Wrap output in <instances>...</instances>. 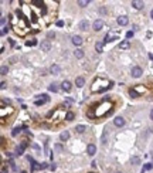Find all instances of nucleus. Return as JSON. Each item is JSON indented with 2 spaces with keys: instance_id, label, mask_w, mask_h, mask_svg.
Masks as SVG:
<instances>
[{
  "instance_id": "f257e3e1",
  "label": "nucleus",
  "mask_w": 153,
  "mask_h": 173,
  "mask_svg": "<svg viewBox=\"0 0 153 173\" xmlns=\"http://www.w3.org/2000/svg\"><path fill=\"white\" fill-rule=\"evenodd\" d=\"M102 27H104V21L102 20H95L94 24H92V28H94L95 31H101Z\"/></svg>"
},
{
  "instance_id": "f03ea898",
  "label": "nucleus",
  "mask_w": 153,
  "mask_h": 173,
  "mask_svg": "<svg viewBox=\"0 0 153 173\" xmlns=\"http://www.w3.org/2000/svg\"><path fill=\"white\" fill-rule=\"evenodd\" d=\"M142 74H143V71H142L140 67H133L132 68V77H133V78H139Z\"/></svg>"
},
{
  "instance_id": "7ed1b4c3",
  "label": "nucleus",
  "mask_w": 153,
  "mask_h": 173,
  "mask_svg": "<svg viewBox=\"0 0 153 173\" xmlns=\"http://www.w3.org/2000/svg\"><path fill=\"white\" fill-rule=\"evenodd\" d=\"M50 73H51L52 75H58V74L61 73V67L57 65V64H52L51 67H50Z\"/></svg>"
},
{
  "instance_id": "20e7f679",
  "label": "nucleus",
  "mask_w": 153,
  "mask_h": 173,
  "mask_svg": "<svg viewBox=\"0 0 153 173\" xmlns=\"http://www.w3.org/2000/svg\"><path fill=\"white\" fill-rule=\"evenodd\" d=\"M86 153H88L89 156H94L95 153H96V146H95L94 143H89V145L86 146Z\"/></svg>"
},
{
  "instance_id": "39448f33",
  "label": "nucleus",
  "mask_w": 153,
  "mask_h": 173,
  "mask_svg": "<svg viewBox=\"0 0 153 173\" xmlns=\"http://www.w3.org/2000/svg\"><path fill=\"white\" fill-rule=\"evenodd\" d=\"M41 50H43V51H50V50H51V43H50V40L41 41Z\"/></svg>"
},
{
  "instance_id": "423d86ee",
  "label": "nucleus",
  "mask_w": 153,
  "mask_h": 173,
  "mask_svg": "<svg viewBox=\"0 0 153 173\" xmlns=\"http://www.w3.org/2000/svg\"><path fill=\"white\" fill-rule=\"evenodd\" d=\"M113 124H115V126H118V128H122L123 125H125V119H123L122 116H116V118L113 119Z\"/></svg>"
},
{
  "instance_id": "0eeeda50",
  "label": "nucleus",
  "mask_w": 153,
  "mask_h": 173,
  "mask_svg": "<svg viewBox=\"0 0 153 173\" xmlns=\"http://www.w3.org/2000/svg\"><path fill=\"white\" fill-rule=\"evenodd\" d=\"M61 88H62V91L70 92V91H71V88H72V85H71V82H70V81H62Z\"/></svg>"
},
{
  "instance_id": "6e6552de",
  "label": "nucleus",
  "mask_w": 153,
  "mask_h": 173,
  "mask_svg": "<svg viewBox=\"0 0 153 173\" xmlns=\"http://www.w3.org/2000/svg\"><path fill=\"white\" fill-rule=\"evenodd\" d=\"M116 21H118V24L119 26H126L129 23V18L126 17V16H121V17H118Z\"/></svg>"
},
{
  "instance_id": "1a4fd4ad",
  "label": "nucleus",
  "mask_w": 153,
  "mask_h": 173,
  "mask_svg": "<svg viewBox=\"0 0 153 173\" xmlns=\"http://www.w3.org/2000/svg\"><path fill=\"white\" fill-rule=\"evenodd\" d=\"M26 148H27V143H26V142H23L21 145H20V146L17 148V150H16V155H17V156H21Z\"/></svg>"
},
{
  "instance_id": "9d476101",
  "label": "nucleus",
  "mask_w": 153,
  "mask_h": 173,
  "mask_svg": "<svg viewBox=\"0 0 153 173\" xmlns=\"http://www.w3.org/2000/svg\"><path fill=\"white\" fill-rule=\"evenodd\" d=\"M132 6L135 7V9L140 10V9H143V7H145V3H143V2H139V0H133V2H132Z\"/></svg>"
},
{
  "instance_id": "9b49d317",
  "label": "nucleus",
  "mask_w": 153,
  "mask_h": 173,
  "mask_svg": "<svg viewBox=\"0 0 153 173\" xmlns=\"http://www.w3.org/2000/svg\"><path fill=\"white\" fill-rule=\"evenodd\" d=\"M72 44L74 46H81V44H82V37L81 36H74L72 37Z\"/></svg>"
},
{
  "instance_id": "f8f14e48",
  "label": "nucleus",
  "mask_w": 153,
  "mask_h": 173,
  "mask_svg": "<svg viewBox=\"0 0 153 173\" xmlns=\"http://www.w3.org/2000/svg\"><path fill=\"white\" fill-rule=\"evenodd\" d=\"M88 27H89V23L86 20H81L80 21V30L86 31V30H88Z\"/></svg>"
},
{
  "instance_id": "ddd939ff",
  "label": "nucleus",
  "mask_w": 153,
  "mask_h": 173,
  "mask_svg": "<svg viewBox=\"0 0 153 173\" xmlns=\"http://www.w3.org/2000/svg\"><path fill=\"white\" fill-rule=\"evenodd\" d=\"M129 47H130V43H129V40H123V41L119 44V48H121V50H128Z\"/></svg>"
},
{
  "instance_id": "4468645a",
  "label": "nucleus",
  "mask_w": 153,
  "mask_h": 173,
  "mask_svg": "<svg viewBox=\"0 0 153 173\" xmlns=\"http://www.w3.org/2000/svg\"><path fill=\"white\" fill-rule=\"evenodd\" d=\"M84 84H85V79H84L82 77H78V78H75V85L78 87V88L84 87Z\"/></svg>"
},
{
  "instance_id": "2eb2a0df",
  "label": "nucleus",
  "mask_w": 153,
  "mask_h": 173,
  "mask_svg": "<svg viewBox=\"0 0 153 173\" xmlns=\"http://www.w3.org/2000/svg\"><path fill=\"white\" fill-rule=\"evenodd\" d=\"M95 50H96L98 53H102V51H104V43H102V41H96V43H95Z\"/></svg>"
},
{
  "instance_id": "dca6fc26",
  "label": "nucleus",
  "mask_w": 153,
  "mask_h": 173,
  "mask_svg": "<svg viewBox=\"0 0 153 173\" xmlns=\"http://www.w3.org/2000/svg\"><path fill=\"white\" fill-rule=\"evenodd\" d=\"M74 55H75V58H82L84 57V50L76 48L75 51H74Z\"/></svg>"
},
{
  "instance_id": "f3484780",
  "label": "nucleus",
  "mask_w": 153,
  "mask_h": 173,
  "mask_svg": "<svg viewBox=\"0 0 153 173\" xmlns=\"http://www.w3.org/2000/svg\"><path fill=\"white\" fill-rule=\"evenodd\" d=\"M75 131L78 132V134H84V132L86 131V128L84 126V125H76V126H75Z\"/></svg>"
},
{
  "instance_id": "a211bd4d",
  "label": "nucleus",
  "mask_w": 153,
  "mask_h": 173,
  "mask_svg": "<svg viewBox=\"0 0 153 173\" xmlns=\"http://www.w3.org/2000/svg\"><path fill=\"white\" fill-rule=\"evenodd\" d=\"M48 89H50V91H51V92H57V91H58V84H55V82H52V84H50Z\"/></svg>"
},
{
  "instance_id": "6ab92c4d",
  "label": "nucleus",
  "mask_w": 153,
  "mask_h": 173,
  "mask_svg": "<svg viewBox=\"0 0 153 173\" xmlns=\"http://www.w3.org/2000/svg\"><path fill=\"white\" fill-rule=\"evenodd\" d=\"M68 138H70V132L68 131H64L61 135H60V139L61 140H68Z\"/></svg>"
},
{
  "instance_id": "aec40b11",
  "label": "nucleus",
  "mask_w": 153,
  "mask_h": 173,
  "mask_svg": "<svg viewBox=\"0 0 153 173\" xmlns=\"http://www.w3.org/2000/svg\"><path fill=\"white\" fill-rule=\"evenodd\" d=\"M130 163L132 165H140V159H139L138 156H132V158H130Z\"/></svg>"
},
{
  "instance_id": "412c9836",
  "label": "nucleus",
  "mask_w": 153,
  "mask_h": 173,
  "mask_svg": "<svg viewBox=\"0 0 153 173\" xmlns=\"http://www.w3.org/2000/svg\"><path fill=\"white\" fill-rule=\"evenodd\" d=\"M106 136H108V129H105L104 134H102V138H101V142L104 143V145L106 143Z\"/></svg>"
},
{
  "instance_id": "4be33fe9",
  "label": "nucleus",
  "mask_w": 153,
  "mask_h": 173,
  "mask_svg": "<svg viewBox=\"0 0 153 173\" xmlns=\"http://www.w3.org/2000/svg\"><path fill=\"white\" fill-rule=\"evenodd\" d=\"M78 4H80L81 7H86L89 4V2L88 0H78Z\"/></svg>"
},
{
  "instance_id": "5701e85b",
  "label": "nucleus",
  "mask_w": 153,
  "mask_h": 173,
  "mask_svg": "<svg viewBox=\"0 0 153 173\" xmlns=\"http://www.w3.org/2000/svg\"><path fill=\"white\" fill-rule=\"evenodd\" d=\"M74 112H67V115H65V119H67V121H72L74 119Z\"/></svg>"
},
{
  "instance_id": "b1692460",
  "label": "nucleus",
  "mask_w": 153,
  "mask_h": 173,
  "mask_svg": "<svg viewBox=\"0 0 153 173\" xmlns=\"http://www.w3.org/2000/svg\"><path fill=\"white\" fill-rule=\"evenodd\" d=\"M20 131H21V128H20V126H16L14 129H13L12 135H13V136H16V135H17V134H18V132H20Z\"/></svg>"
},
{
  "instance_id": "393cba45",
  "label": "nucleus",
  "mask_w": 153,
  "mask_h": 173,
  "mask_svg": "<svg viewBox=\"0 0 153 173\" xmlns=\"http://www.w3.org/2000/svg\"><path fill=\"white\" fill-rule=\"evenodd\" d=\"M0 73H2V75H6V74L9 73V68H7L6 65H3V67H2V70H0Z\"/></svg>"
},
{
  "instance_id": "a878e982",
  "label": "nucleus",
  "mask_w": 153,
  "mask_h": 173,
  "mask_svg": "<svg viewBox=\"0 0 153 173\" xmlns=\"http://www.w3.org/2000/svg\"><path fill=\"white\" fill-rule=\"evenodd\" d=\"M129 94H130L132 98H138V97H139V94L135 91V89H130V91H129Z\"/></svg>"
},
{
  "instance_id": "bb28decb",
  "label": "nucleus",
  "mask_w": 153,
  "mask_h": 173,
  "mask_svg": "<svg viewBox=\"0 0 153 173\" xmlns=\"http://www.w3.org/2000/svg\"><path fill=\"white\" fill-rule=\"evenodd\" d=\"M152 167H153V166H152V163H146V165L143 166V170H142V173H143L145 170H150Z\"/></svg>"
},
{
  "instance_id": "cd10ccee",
  "label": "nucleus",
  "mask_w": 153,
  "mask_h": 173,
  "mask_svg": "<svg viewBox=\"0 0 153 173\" xmlns=\"http://www.w3.org/2000/svg\"><path fill=\"white\" fill-rule=\"evenodd\" d=\"M46 102H47V101H44L43 98H41V99H37V101H36V105L40 106V105H43V104H46Z\"/></svg>"
},
{
  "instance_id": "c85d7f7f",
  "label": "nucleus",
  "mask_w": 153,
  "mask_h": 173,
  "mask_svg": "<svg viewBox=\"0 0 153 173\" xmlns=\"http://www.w3.org/2000/svg\"><path fill=\"white\" fill-rule=\"evenodd\" d=\"M47 37H48V38H54L55 33H54V31H48V33H47Z\"/></svg>"
},
{
  "instance_id": "c756f323",
  "label": "nucleus",
  "mask_w": 153,
  "mask_h": 173,
  "mask_svg": "<svg viewBox=\"0 0 153 173\" xmlns=\"http://www.w3.org/2000/svg\"><path fill=\"white\" fill-rule=\"evenodd\" d=\"M130 37H133V31H128L126 33V38H130Z\"/></svg>"
},
{
  "instance_id": "7c9ffc66",
  "label": "nucleus",
  "mask_w": 153,
  "mask_h": 173,
  "mask_svg": "<svg viewBox=\"0 0 153 173\" xmlns=\"http://www.w3.org/2000/svg\"><path fill=\"white\" fill-rule=\"evenodd\" d=\"M57 26H58V27H62V26H64V21H62V20H58V21H57Z\"/></svg>"
},
{
  "instance_id": "2f4dec72",
  "label": "nucleus",
  "mask_w": 153,
  "mask_h": 173,
  "mask_svg": "<svg viewBox=\"0 0 153 173\" xmlns=\"http://www.w3.org/2000/svg\"><path fill=\"white\" fill-rule=\"evenodd\" d=\"M99 12H101V14H105V13H106V10H105V7H101V9H99Z\"/></svg>"
},
{
  "instance_id": "473e14b6",
  "label": "nucleus",
  "mask_w": 153,
  "mask_h": 173,
  "mask_svg": "<svg viewBox=\"0 0 153 173\" xmlns=\"http://www.w3.org/2000/svg\"><path fill=\"white\" fill-rule=\"evenodd\" d=\"M47 166H48L47 163H41V165H40V169H46Z\"/></svg>"
},
{
  "instance_id": "72a5a7b5",
  "label": "nucleus",
  "mask_w": 153,
  "mask_h": 173,
  "mask_svg": "<svg viewBox=\"0 0 153 173\" xmlns=\"http://www.w3.org/2000/svg\"><path fill=\"white\" fill-rule=\"evenodd\" d=\"M0 88H2V89H4V88H6V82H2V85H0Z\"/></svg>"
},
{
  "instance_id": "f704fd0d",
  "label": "nucleus",
  "mask_w": 153,
  "mask_h": 173,
  "mask_svg": "<svg viewBox=\"0 0 153 173\" xmlns=\"http://www.w3.org/2000/svg\"><path fill=\"white\" fill-rule=\"evenodd\" d=\"M7 31H9V28H7V27H4V28H3V31H2V34H6Z\"/></svg>"
},
{
  "instance_id": "c9c22d12",
  "label": "nucleus",
  "mask_w": 153,
  "mask_h": 173,
  "mask_svg": "<svg viewBox=\"0 0 153 173\" xmlns=\"http://www.w3.org/2000/svg\"><path fill=\"white\" fill-rule=\"evenodd\" d=\"M50 169H51V170H55V165H54V163H52V165H51V166H50Z\"/></svg>"
},
{
  "instance_id": "e433bc0d",
  "label": "nucleus",
  "mask_w": 153,
  "mask_h": 173,
  "mask_svg": "<svg viewBox=\"0 0 153 173\" xmlns=\"http://www.w3.org/2000/svg\"><path fill=\"white\" fill-rule=\"evenodd\" d=\"M2 173H7V169H6V167H3V169H2Z\"/></svg>"
},
{
  "instance_id": "4c0bfd02",
  "label": "nucleus",
  "mask_w": 153,
  "mask_h": 173,
  "mask_svg": "<svg viewBox=\"0 0 153 173\" xmlns=\"http://www.w3.org/2000/svg\"><path fill=\"white\" fill-rule=\"evenodd\" d=\"M150 119H152V121H153V109L150 111Z\"/></svg>"
},
{
  "instance_id": "58836bf2",
  "label": "nucleus",
  "mask_w": 153,
  "mask_h": 173,
  "mask_svg": "<svg viewBox=\"0 0 153 173\" xmlns=\"http://www.w3.org/2000/svg\"><path fill=\"white\" fill-rule=\"evenodd\" d=\"M150 17H152V20H153V9H152V12H150Z\"/></svg>"
},
{
  "instance_id": "ea45409f",
  "label": "nucleus",
  "mask_w": 153,
  "mask_h": 173,
  "mask_svg": "<svg viewBox=\"0 0 153 173\" xmlns=\"http://www.w3.org/2000/svg\"><path fill=\"white\" fill-rule=\"evenodd\" d=\"M149 57H150V60L153 61V54H149Z\"/></svg>"
},
{
  "instance_id": "a19ab883",
  "label": "nucleus",
  "mask_w": 153,
  "mask_h": 173,
  "mask_svg": "<svg viewBox=\"0 0 153 173\" xmlns=\"http://www.w3.org/2000/svg\"><path fill=\"white\" fill-rule=\"evenodd\" d=\"M118 173H122V172H118Z\"/></svg>"
}]
</instances>
